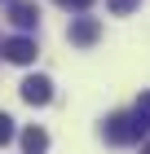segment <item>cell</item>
<instances>
[{
	"mask_svg": "<svg viewBox=\"0 0 150 154\" xmlns=\"http://www.w3.org/2000/svg\"><path fill=\"white\" fill-rule=\"evenodd\" d=\"M58 5H66V9H88L93 0H58Z\"/></svg>",
	"mask_w": 150,
	"mask_h": 154,
	"instance_id": "10",
	"label": "cell"
},
{
	"mask_svg": "<svg viewBox=\"0 0 150 154\" xmlns=\"http://www.w3.org/2000/svg\"><path fill=\"white\" fill-rule=\"evenodd\" d=\"M97 35H102V22L97 18H75L71 22V44H93Z\"/></svg>",
	"mask_w": 150,
	"mask_h": 154,
	"instance_id": "5",
	"label": "cell"
},
{
	"mask_svg": "<svg viewBox=\"0 0 150 154\" xmlns=\"http://www.w3.org/2000/svg\"><path fill=\"white\" fill-rule=\"evenodd\" d=\"M137 5H141V0H106V9L115 13V18H124V13H132Z\"/></svg>",
	"mask_w": 150,
	"mask_h": 154,
	"instance_id": "7",
	"label": "cell"
},
{
	"mask_svg": "<svg viewBox=\"0 0 150 154\" xmlns=\"http://www.w3.org/2000/svg\"><path fill=\"white\" fill-rule=\"evenodd\" d=\"M9 22L18 26V31H35V22H40L35 0H9Z\"/></svg>",
	"mask_w": 150,
	"mask_h": 154,
	"instance_id": "3",
	"label": "cell"
},
{
	"mask_svg": "<svg viewBox=\"0 0 150 154\" xmlns=\"http://www.w3.org/2000/svg\"><path fill=\"white\" fill-rule=\"evenodd\" d=\"M9 141H13V119L0 115V145H9Z\"/></svg>",
	"mask_w": 150,
	"mask_h": 154,
	"instance_id": "9",
	"label": "cell"
},
{
	"mask_svg": "<svg viewBox=\"0 0 150 154\" xmlns=\"http://www.w3.org/2000/svg\"><path fill=\"white\" fill-rule=\"evenodd\" d=\"M132 115H137L141 123L150 128V93H141V101H137V110H132Z\"/></svg>",
	"mask_w": 150,
	"mask_h": 154,
	"instance_id": "8",
	"label": "cell"
},
{
	"mask_svg": "<svg viewBox=\"0 0 150 154\" xmlns=\"http://www.w3.org/2000/svg\"><path fill=\"white\" fill-rule=\"evenodd\" d=\"M146 123H141L137 115H115V119H106V128H102V137L110 145H132V141H141L146 137Z\"/></svg>",
	"mask_w": 150,
	"mask_h": 154,
	"instance_id": "1",
	"label": "cell"
},
{
	"mask_svg": "<svg viewBox=\"0 0 150 154\" xmlns=\"http://www.w3.org/2000/svg\"><path fill=\"white\" fill-rule=\"evenodd\" d=\"M22 101H27V106H49V101H53V84H49L44 75L22 79Z\"/></svg>",
	"mask_w": 150,
	"mask_h": 154,
	"instance_id": "2",
	"label": "cell"
},
{
	"mask_svg": "<svg viewBox=\"0 0 150 154\" xmlns=\"http://www.w3.org/2000/svg\"><path fill=\"white\" fill-rule=\"evenodd\" d=\"M22 145H27V154H44L49 150V132L44 128H27L22 132Z\"/></svg>",
	"mask_w": 150,
	"mask_h": 154,
	"instance_id": "6",
	"label": "cell"
},
{
	"mask_svg": "<svg viewBox=\"0 0 150 154\" xmlns=\"http://www.w3.org/2000/svg\"><path fill=\"white\" fill-rule=\"evenodd\" d=\"M5 57L18 62V66H31V62H35V40H31V35H13V40H5Z\"/></svg>",
	"mask_w": 150,
	"mask_h": 154,
	"instance_id": "4",
	"label": "cell"
}]
</instances>
